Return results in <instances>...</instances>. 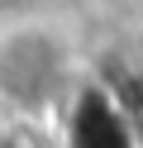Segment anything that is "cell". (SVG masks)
Segmentation results:
<instances>
[{
  "label": "cell",
  "instance_id": "1",
  "mask_svg": "<svg viewBox=\"0 0 143 148\" xmlns=\"http://www.w3.org/2000/svg\"><path fill=\"white\" fill-rule=\"evenodd\" d=\"M67 72V43L43 24H24V29L0 38V96L14 105H38L57 91Z\"/></svg>",
  "mask_w": 143,
  "mask_h": 148
}]
</instances>
